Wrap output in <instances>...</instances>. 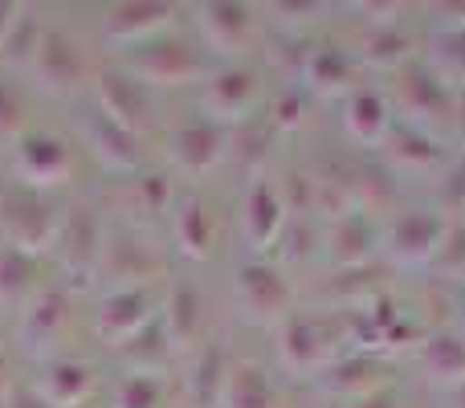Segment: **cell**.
Returning <instances> with one entry per match:
<instances>
[{
    "label": "cell",
    "mask_w": 465,
    "mask_h": 408,
    "mask_svg": "<svg viewBox=\"0 0 465 408\" xmlns=\"http://www.w3.org/2000/svg\"><path fill=\"white\" fill-rule=\"evenodd\" d=\"M347 131H351L360 144H376L388 131V111L371 90H355V95L347 98Z\"/></svg>",
    "instance_id": "d4e9b609"
},
{
    "label": "cell",
    "mask_w": 465,
    "mask_h": 408,
    "mask_svg": "<svg viewBox=\"0 0 465 408\" xmlns=\"http://www.w3.org/2000/svg\"><path fill=\"white\" fill-rule=\"evenodd\" d=\"M57 265H62L65 282L62 286L70 290H86L90 282L98 278V270H103V254H106V224L103 216L94 213L90 204H78L65 213L62 221V233H57Z\"/></svg>",
    "instance_id": "7a4b0ae2"
},
{
    "label": "cell",
    "mask_w": 465,
    "mask_h": 408,
    "mask_svg": "<svg viewBox=\"0 0 465 408\" xmlns=\"http://www.w3.org/2000/svg\"><path fill=\"white\" fill-rule=\"evenodd\" d=\"M225 352H221V343H209L201 355H196V368H193V401L201 408H209L213 401H221V388H225Z\"/></svg>",
    "instance_id": "484cf974"
},
{
    "label": "cell",
    "mask_w": 465,
    "mask_h": 408,
    "mask_svg": "<svg viewBox=\"0 0 465 408\" xmlns=\"http://www.w3.org/2000/svg\"><path fill=\"white\" fill-rule=\"evenodd\" d=\"M37 257L21 254V249H0V306L5 311H21L33 294H37Z\"/></svg>",
    "instance_id": "d6986e66"
},
{
    "label": "cell",
    "mask_w": 465,
    "mask_h": 408,
    "mask_svg": "<svg viewBox=\"0 0 465 408\" xmlns=\"http://www.w3.org/2000/svg\"><path fill=\"white\" fill-rule=\"evenodd\" d=\"M172 237L188 262H209L213 257V216L201 196H184L172 208Z\"/></svg>",
    "instance_id": "2e32d148"
},
{
    "label": "cell",
    "mask_w": 465,
    "mask_h": 408,
    "mask_svg": "<svg viewBox=\"0 0 465 408\" xmlns=\"http://www.w3.org/2000/svg\"><path fill=\"white\" fill-rule=\"evenodd\" d=\"M257 103V74L249 65H221L204 78V114L213 123H241Z\"/></svg>",
    "instance_id": "9c48e42d"
},
{
    "label": "cell",
    "mask_w": 465,
    "mask_h": 408,
    "mask_svg": "<svg viewBox=\"0 0 465 408\" xmlns=\"http://www.w3.org/2000/svg\"><path fill=\"white\" fill-rule=\"evenodd\" d=\"M13 168H16V176L25 180V188L49 193V188L70 184L74 168H78V155H74L70 139H62L57 131L29 127L13 144Z\"/></svg>",
    "instance_id": "3957f363"
},
{
    "label": "cell",
    "mask_w": 465,
    "mask_h": 408,
    "mask_svg": "<svg viewBox=\"0 0 465 408\" xmlns=\"http://www.w3.org/2000/svg\"><path fill=\"white\" fill-rule=\"evenodd\" d=\"M168 155L180 172H209L213 164L225 155V135L213 119H193V123H180L176 131L168 135Z\"/></svg>",
    "instance_id": "4fadbf2b"
},
{
    "label": "cell",
    "mask_w": 465,
    "mask_h": 408,
    "mask_svg": "<svg viewBox=\"0 0 465 408\" xmlns=\"http://www.w3.org/2000/svg\"><path fill=\"white\" fill-rule=\"evenodd\" d=\"M62 204L49 201L45 193H33V188H16L8 201H0V224H5L8 249H21L29 257H45L54 254L57 233H62Z\"/></svg>",
    "instance_id": "6da1fadb"
},
{
    "label": "cell",
    "mask_w": 465,
    "mask_h": 408,
    "mask_svg": "<svg viewBox=\"0 0 465 408\" xmlns=\"http://www.w3.org/2000/svg\"><path fill=\"white\" fill-rule=\"evenodd\" d=\"M13 393V363H8V352L0 347V396Z\"/></svg>",
    "instance_id": "836d02e7"
},
{
    "label": "cell",
    "mask_w": 465,
    "mask_h": 408,
    "mask_svg": "<svg viewBox=\"0 0 465 408\" xmlns=\"http://www.w3.org/2000/svg\"><path fill=\"white\" fill-rule=\"evenodd\" d=\"M86 144L98 152V160L114 172H139L143 168V147H139V135L114 127L103 114H90L86 123Z\"/></svg>",
    "instance_id": "e0dca14e"
},
{
    "label": "cell",
    "mask_w": 465,
    "mask_h": 408,
    "mask_svg": "<svg viewBox=\"0 0 465 408\" xmlns=\"http://www.w3.org/2000/svg\"><path fill=\"white\" fill-rule=\"evenodd\" d=\"M160 323H163V335H168L172 352H184V347H193L196 339H201V327H204L201 294H196V286L180 282V286L168 294V303H163Z\"/></svg>",
    "instance_id": "ac0fdd59"
},
{
    "label": "cell",
    "mask_w": 465,
    "mask_h": 408,
    "mask_svg": "<svg viewBox=\"0 0 465 408\" xmlns=\"http://www.w3.org/2000/svg\"><path fill=\"white\" fill-rule=\"evenodd\" d=\"M21 8H25V5H16V0H0V45H5L8 29H13V25H16V16H21Z\"/></svg>",
    "instance_id": "1f68e13d"
},
{
    "label": "cell",
    "mask_w": 465,
    "mask_h": 408,
    "mask_svg": "<svg viewBox=\"0 0 465 408\" xmlns=\"http://www.w3.org/2000/svg\"><path fill=\"white\" fill-rule=\"evenodd\" d=\"M180 8L176 5H163V0H127V5H111L103 8V37L111 41V45H123L131 54V49L147 45V41L163 37V33L172 29V21H176Z\"/></svg>",
    "instance_id": "52a82bcc"
},
{
    "label": "cell",
    "mask_w": 465,
    "mask_h": 408,
    "mask_svg": "<svg viewBox=\"0 0 465 408\" xmlns=\"http://www.w3.org/2000/svg\"><path fill=\"white\" fill-rule=\"evenodd\" d=\"M270 114H273V123L278 127H298L302 123V95L298 90H286V95H278L273 98V106H270Z\"/></svg>",
    "instance_id": "4dcf8cb0"
},
{
    "label": "cell",
    "mask_w": 465,
    "mask_h": 408,
    "mask_svg": "<svg viewBox=\"0 0 465 408\" xmlns=\"http://www.w3.org/2000/svg\"><path fill=\"white\" fill-rule=\"evenodd\" d=\"M103 270L111 274V278H119V290H123V286H143V278L155 270V257L147 254L139 241L114 237V241H106ZM103 270H98V274H103Z\"/></svg>",
    "instance_id": "7402d4cb"
},
{
    "label": "cell",
    "mask_w": 465,
    "mask_h": 408,
    "mask_svg": "<svg viewBox=\"0 0 465 408\" xmlns=\"http://www.w3.org/2000/svg\"><path fill=\"white\" fill-rule=\"evenodd\" d=\"M41 37H45V29H41L37 13H33V8L25 5V8H21V16H16V25L8 29L5 45H0V62L13 65V70H29L33 54H37V45H41Z\"/></svg>",
    "instance_id": "cb8c5ba5"
},
{
    "label": "cell",
    "mask_w": 465,
    "mask_h": 408,
    "mask_svg": "<svg viewBox=\"0 0 465 408\" xmlns=\"http://www.w3.org/2000/svg\"><path fill=\"white\" fill-rule=\"evenodd\" d=\"M119 70H127L131 78L143 82V86H193V82L209 78L204 57L196 54L193 45L172 41V37H155V41H147V45L131 49Z\"/></svg>",
    "instance_id": "277c9868"
},
{
    "label": "cell",
    "mask_w": 465,
    "mask_h": 408,
    "mask_svg": "<svg viewBox=\"0 0 465 408\" xmlns=\"http://www.w3.org/2000/svg\"><path fill=\"white\" fill-rule=\"evenodd\" d=\"M441 216H433L429 208H412V213H404L401 221H396L392 229V249L404 257H429L437 249V241H441Z\"/></svg>",
    "instance_id": "ffe728a7"
},
{
    "label": "cell",
    "mask_w": 465,
    "mask_h": 408,
    "mask_svg": "<svg viewBox=\"0 0 465 408\" xmlns=\"http://www.w3.org/2000/svg\"><path fill=\"white\" fill-rule=\"evenodd\" d=\"M221 408H273V384L257 363H237L221 388Z\"/></svg>",
    "instance_id": "44dd1931"
},
{
    "label": "cell",
    "mask_w": 465,
    "mask_h": 408,
    "mask_svg": "<svg viewBox=\"0 0 465 408\" xmlns=\"http://www.w3.org/2000/svg\"><path fill=\"white\" fill-rule=\"evenodd\" d=\"M163 303L155 298L152 286H114L111 294L98 303L94 311V335L106 347H127L131 339H139L155 319H160Z\"/></svg>",
    "instance_id": "5b68a950"
},
{
    "label": "cell",
    "mask_w": 465,
    "mask_h": 408,
    "mask_svg": "<svg viewBox=\"0 0 465 408\" xmlns=\"http://www.w3.org/2000/svg\"><path fill=\"white\" fill-rule=\"evenodd\" d=\"M94 103H98V114H103V119H111L114 127L131 131V135H143L147 123H152V95H147L143 82H135L127 70L98 74Z\"/></svg>",
    "instance_id": "ba28073f"
},
{
    "label": "cell",
    "mask_w": 465,
    "mask_h": 408,
    "mask_svg": "<svg viewBox=\"0 0 465 408\" xmlns=\"http://www.w3.org/2000/svg\"><path fill=\"white\" fill-rule=\"evenodd\" d=\"M306 78H311L314 90H339L351 78V65L339 49H314L311 62H306Z\"/></svg>",
    "instance_id": "83f0119b"
},
{
    "label": "cell",
    "mask_w": 465,
    "mask_h": 408,
    "mask_svg": "<svg viewBox=\"0 0 465 408\" xmlns=\"http://www.w3.org/2000/svg\"><path fill=\"white\" fill-rule=\"evenodd\" d=\"M33 393L49 408H78L94 393V368L86 360H74V355H57V360L41 363Z\"/></svg>",
    "instance_id": "30bf717a"
},
{
    "label": "cell",
    "mask_w": 465,
    "mask_h": 408,
    "mask_svg": "<svg viewBox=\"0 0 465 408\" xmlns=\"http://www.w3.org/2000/svg\"><path fill=\"white\" fill-rule=\"evenodd\" d=\"M111 408H163V380L155 372H131L114 384Z\"/></svg>",
    "instance_id": "4316f807"
},
{
    "label": "cell",
    "mask_w": 465,
    "mask_h": 408,
    "mask_svg": "<svg viewBox=\"0 0 465 408\" xmlns=\"http://www.w3.org/2000/svg\"><path fill=\"white\" fill-rule=\"evenodd\" d=\"M8 408H49V404L33 388H21V393H8Z\"/></svg>",
    "instance_id": "d6a6232c"
},
{
    "label": "cell",
    "mask_w": 465,
    "mask_h": 408,
    "mask_svg": "<svg viewBox=\"0 0 465 408\" xmlns=\"http://www.w3.org/2000/svg\"><path fill=\"white\" fill-rule=\"evenodd\" d=\"M25 103L21 95H16L13 82L0 78V144H16V139L25 135Z\"/></svg>",
    "instance_id": "f1b7e54d"
},
{
    "label": "cell",
    "mask_w": 465,
    "mask_h": 408,
    "mask_svg": "<svg viewBox=\"0 0 465 408\" xmlns=\"http://www.w3.org/2000/svg\"><path fill=\"white\" fill-rule=\"evenodd\" d=\"M278 352H282V360H286V368L306 372L319 360V327H314L311 319H282Z\"/></svg>",
    "instance_id": "603a6c76"
},
{
    "label": "cell",
    "mask_w": 465,
    "mask_h": 408,
    "mask_svg": "<svg viewBox=\"0 0 465 408\" xmlns=\"http://www.w3.org/2000/svg\"><path fill=\"white\" fill-rule=\"evenodd\" d=\"M135 204L143 208V213H168L172 204V184L168 176H160V172H147V176L135 180Z\"/></svg>",
    "instance_id": "f546056e"
},
{
    "label": "cell",
    "mask_w": 465,
    "mask_h": 408,
    "mask_svg": "<svg viewBox=\"0 0 465 408\" xmlns=\"http://www.w3.org/2000/svg\"><path fill=\"white\" fill-rule=\"evenodd\" d=\"M196 21H201V37L209 49H217V54L225 57H237L249 49V41H253V8L249 5H229V0H213V5H201L196 8Z\"/></svg>",
    "instance_id": "8fae6325"
},
{
    "label": "cell",
    "mask_w": 465,
    "mask_h": 408,
    "mask_svg": "<svg viewBox=\"0 0 465 408\" xmlns=\"http://www.w3.org/2000/svg\"><path fill=\"white\" fill-rule=\"evenodd\" d=\"M286 282L273 265L265 262H249L237 270V303L245 306V314L253 319H278L286 314Z\"/></svg>",
    "instance_id": "5bb4252c"
},
{
    "label": "cell",
    "mask_w": 465,
    "mask_h": 408,
    "mask_svg": "<svg viewBox=\"0 0 465 408\" xmlns=\"http://www.w3.org/2000/svg\"><path fill=\"white\" fill-rule=\"evenodd\" d=\"M286 229V201L270 180H253L245 196V233L253 241V249H270Z\"/></svg>",
    "instance_id": "9a60e30c"
},
{
    "label": "cell",
    "mask_w": 465,
    "mask_h": 408,
    "mask_svg": "<svg viewBox=\"0 0 465 408\" xmlns=\"http://www.w3.org/2000/svg\"><path fill=\"white\" fill-rule=\"evenodd\" d=\"M86 74H90V65H86V57H82L78 41L62 29H45V37H41L37 54H33V62H29V78L37 82L45 95L70 98V95H78Z\"/></svg>",
    "instance_id": "8992f818"
},
{
    "label": "cell",
    "mask_w": 465,
    "mask_h": 408,
    "mask_svg": "<svg viewBox=\"0 0 465 408\" xmlns=\"http://www.w3.org/2000/svg\"><path fill=\"white\" fill-rule=\"evenodd\" d=\"M74 319V294L54 282V286H41L29 303L21 306V339L25 343H54Z\"/></svg>",
    "instance_id": "7c38bea8"
}]
</instances>
